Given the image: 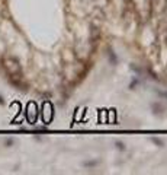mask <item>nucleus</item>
<instances>
[{
    "label": "nucleus",
    "instance_id": "obj_1",
    "mask_svg": "<svg viewBox=\"0 0 167 175\" xmlns=\"http://www.w3.org/2000/svg\"><path fill=\"white\" fill-rule=\"evenodd\" d=\"M4 66H6V69L9 70L10 75H13L15 72H19V66H17V63L15 61V60H12V59L6 60V61H4Z\"/></svg>",
    "mask_w": 167,
    "mask_h": 175
}]
</instances>
